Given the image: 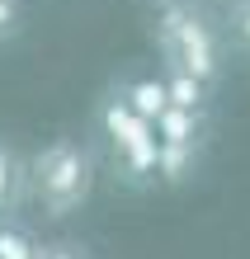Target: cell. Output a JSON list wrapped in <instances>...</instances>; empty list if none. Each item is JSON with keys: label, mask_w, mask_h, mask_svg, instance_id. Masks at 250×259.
<instances>
[{"label": "cell", "mask_w": 250, "mask_h": 259, "mask_svg": "<svg viewBox=\"0 0 250 259\" xmlns=\"http://www.w3.org/2000/svg\"><path fill=\"white\" fill-rule=\"evenodd\" d=\"M245 57H250V52H245Z\"/></svg>", "instance_id": "12"}, {"label": "cell", "mask_w": 250, "mask_h": 259, "mask_svg": "<svg viewBox=\"0 0 250 259\" xmlns=\"http://www.w3.org/2000/svg\"><path fill=\"white\" fill-rule=\"evenodd\" d=\"M156 52H161L165 71H184L203 85H222L227 75V38L212 14L194 5V0H161L156 10Z\"/></svg>", "instance_id": "1"}, {"label": "cell", "mask_w": 250, "mask_h": 259, "mask_svg": "<svg viewBox=\"0 0 250 259\" xmlns=\"http://www.w3.org/2000/svg\"><path fill=\"white\" fill-rule=\"evenodd\" d=\"M151 132H156L161 146H194V151H203V142H208V113L165 104V109L151 118Z\"/></svg>", "instance_id": "4"}, {"label": "cell", "mask_w": 250, "mask_h": 259, "mask_svg": "<svg viewBox=\"0 0 250 259\" xmlns=\"http://www.w3.org/2000/svg\"><path fill=\"white\" fill-rule=\"evenodd\" d=\"M0 259H38V236L19 217H0Z\"/></svg>", "instance_id": "8"}, {"label": "cell", "mask_w": 250, "mask_h": 259, "mask_svg": "<svg viewBox=\"0 0 250 259\" xmlns=\"http://www.w3.org/2000/svg\"><path fill=\"white\" fill-rule=\"evenodd\" d=\"M95 127H99V142L109 151V165H114V175L128 189L156 184V132L147 118H137L123 99L104 95L95 109Z\"/></svg>", "instance_id": "3"}, {"label": "cell", "mask_w": 250, "mask_h": 259, "mask_svg": "<svg viewBox=\"0 0 250 259\" xmlns=\"http://www.w3.org/2000/svg\"><path fill=\"white\" fill-rule=\"evenodd\" d=\"M109 95H114V99H123V104H128V109H132L137 118H147V123H151V118H156V113H161L165 104H170V99H165V80H161V75H151V71L118 75Z\"/></svg>", "instance_id": "5"}, {"label": "cell", "mask_w": 250, "mask_h": 259, "mask_svg": "<svg viewBox=\"0 0 250 259\" xmlns=\"http://www.w3.org/2000/svg\"><path fill=\"white\" fill-rule=\"evenodd\" d=\"M222 38H227V48L250 52V0H231L227 24H222Z\"/></svg>", "instance_id": "9"}, {"label": "cell", "mask_w": 250, "mask_h": 259, "mask_svg": "<svg viewBox=\"0 0 250 259\" xmlns=\"http://www.w3.org/2000/svg\"><path fill=\"white\" fill-rule=\"evenodd\" d=\"M28 193V165L10 142H0V217H14Z\"/></svg>", "instance_id": "6"}, {"label": "cell", "mask_w": 250, "mask_h": 259, "mask_svg": "<svg viewBox=\"0 0 250 259\" xmlns=\"http://www.w3.org/2000/svg\"><path fill=\"white\" fill-rule=\"evenodd\" d=\"M38 259H90V250L76 240H52V245H38Z\"/></svg>", "instance_id": "11"}, {"label": "cell", "mask_w": 250, "mask_h": 259, "mask_svg": "<svg viewBox=\"0 0 250 259\" xmlns=\"http://www.w3.org/2000/svg\"><path fill=\"white\" fill-rule=\"evenodd\" d=\"M28 193L38 198L43 217H71L95 193V156L76 137H52L48 146L28 160Z\"/></svg>", "instance_id": "2"}, {"label": "cell", "mask_w": 250, "mask_h": 259, "mask_svg": "<svg viewBox=\"0 0 250 259\" xmlns=\"http://www.w3.org/2000/svg\"><path fill=\"white\" fill-rule=\"evenodd\" d=\"M161 80H165V99L175 104V109L208 113V104H212V85H203V80H194V75H184V71H165Z\"/></svg>", "instance_id": "7"}, {"label": "cell", "mask_w": 250, "mask_h": 259, "mask_svg": "<svg viewBox=\"0 0 250 259\" xmlns=\"http://www.w3.org/2000/svg\"><path fill=\"white\" fill-rule=\"evenodd\" d=\"M19 24H24V0H0V42L19 33Z\"/></svg>", "instance_id": "10"}]
</instances>
